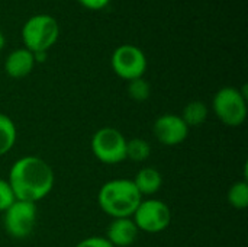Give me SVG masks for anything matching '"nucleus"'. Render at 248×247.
Returning <instances> with one entry per match:
<instances>
[{
    "label": "nucleus",
    "mask_w": 248,
    "mask_h": 247,
    "mask_svg": "<svg viewBox=\"0 0 248 247\" xmlns=\"http://www.w3.org/2000/svg\"><path fill=\"white\" fill-rule=\"evenodd\" d=\"M84 7L87 9H92V10H99V9H103L110 0H78Z\"/></svg>",
    "instance_id": "nucleus-20"
},
{
    "label": "nucleus",
    "mask_w": 248,
    "mask_h": 247,
    "mask_svg": "<svg viewBox=\"0 0 248 247\" xmlns=\"http://www.w3.org/2000/svg\"><path fill=\"white\" fill-rule=\"evenodd\" d=\"M33 64H35L33 52L26 48H19L7 55L4 61V70L10 77L22 79L32 71Z\"/></svg>",
    "instance_id": "nucleus-11"
},
{
    "label": "nucleus",
    "mask_w": 248,
    "mask_h": 247,
    "mask_svg": "<svg viewBox=\"0 0 248 247\" xmlns=\"http://www.w3.org/2000/svg\"><path fill=\"white\" fill-rule=\"evenodd\" d=\"M138 227L132 218H113L106 230V239L113 247H128L135 243L138 237Z\"/></svg>",
    "instance_id": "nucleus-10"
},
{
    "label": "nucleus",
    "mask_w": 248,
    "mask_h": 247,
    "mask_svg": "<svg viewBox=\"0 0 248 247\" xmlns=\"http://www.w3.org/2000/svg\"><path fill=\"white\" fill-rule=\"evenodd\" d=\"M132 220L140 231L157 234L170 226L171 211L169 205L160 199H142L135 210Z\"/></svg>",
    "instance_id": "nucleus-6"
},
{
    "label": "nucleus",
    "mask_w": 248,
    "mask_h": 247,
    "mask_svg": "<svg viewBox=\"0 0 248 247\" xmlns=\"http://www.w3.org/2000/svg\"><path fill=\"white\" fill-rule=\"evenodd\" d=\"M7 182L16 199L36 204L52 191L55 176L44 159L25 156L12 165Z\"/></svg>",
    "instance_id": "nucleus-1"
},
{
    "label": "nucleus",
    "mask_w": 248,
    "mask_h": 247,
    "mask_svg": "<svg viewBox=\"0 0 248 247\" xmlns=\"http://www.w3.org/2000/svg\"><path fill=\"white\" fill-rule=\"evenodd\" d=\"M16 138L17 131L15 122L7 115L0 114V157L7 154L13 148Z\"/></svg>",
    "instance_id": "nucleus-13"
},
{
    "label": "nucleus",
    "mask_w": 248,
    "mask_h": 247,
    "mask_svg": "<svg viewBox=\"0 0 248 247\" xmlns=\"http://www.w3.org/2000/svg\"><path fill=\"white\" fill-rule=\"evenodd\" d=\"M74 247H113L112 243L106 239V237H100V236H90L87 239H83L81 242H78Z\"/></svg>",
    "instance_id": "nucleus-19"
},
{
    "label": "nucleus",
    "mask_w": 248,
    "mask_h": 247,
    "mask_svg": "<svg viewBox=\"0 0 248 247\" xmlns=\"http://www.w3.org/2000/svg\"><path fill=\"white\" fill-rule=\"evenodd\" d=\"M151 154V146L142 138L126 140V159L141 163L145 162Z\"/></svg>",
    "instance_id": "nucleus-15"
},
{
    "label": "nucleus",
    "mask_w": 248,
    "mask_h": 247,
    "mask_svg": "<svg viewBox=\"0 0 248 247\" xmlns=\"http://www.w3.org/2000/svg\"><path fill=\"white\" fill-rule=\"evenodd\" d=\"M214 112L218 119L228 127H240L247 118L246 95L237 87H222L212 100Z\"/></svg>",
    "instance_id": "nucleus-3"
},
{
    "label": "nucleus",
    "mask_w": 248,
    "mask_h": 247,
    "mask_svg": "<svg viewBox=\"0 0 248 247\" xmlns=\"http://www.w3.org/2000/svg\"><path fill=\"white\" fill-rule=\"evenodd\" d=\"M92 153L105 165H118L126 160V138L113 127H103L92 137Z\"/></svg>",
    "instance_id": "nucleus-5"
},
{
    "label": "nucleus",
    "mask_w": 248,
    "mask_h": 247,
    "mask_svg": "<svg viewBox=\"0 0 248 247\" xmlns=\"http://www.w3.org/2000/svg\"><path fill=\"white\" fill-rule=\"evenodd\" d=\"M141 201L132 179H112L103 183L97 194L99 207L112 218H132Z\"/></svg>",
    "instance_id": "nucleus-2"
},
{
    "label": "nucleus",
    "mask_w": 248,
    "mask_h": 247,
    "mask_svg": "<svg viewBox=\"0 0 248 247\" xmlns=\"http://www.w3.org/2000/svg\"><path fill=\"white\" fill-rule=\"evenodd\" d=\"M4 42H6V39H4V35L0 32V51L3 49V47H4Z\"/></svg>",
    "instance_id": "nucleus-21"
},
{
    "label": "nucleus",
    "mask_w": 248,
    "mask_h": 247,
    "mask_svg": "<svg viewBox=\"0 0 248 247\" xmlns=\"http://www.w3.org/2000/svg\"><path fill=\"white\" fill-rule=\"evenodd\" d=\"M128 95L131 99L137 100V102H144L150 98L151 95V86L150 83L140 77V79H134L129 82L128 84Z\"/></svg>",
    "instance_id": "nucleus-17"
},
{
    "label": "nucleus",
    "mask_w": 248,
    "mask_h": 247,
    "mask_svg": "<svg viewBox=\"0 0 248 247\" xmlns=\"http://www.w3.org/2000/svg\"><path fill=\"white\" fill-rule=\"evenodd\" d=\"M60 33L57 20L49 15H36L28 19L22 29V38L26 49L41 52L51 48Z\"/></svg>",
    "instance_id": "nucleus-4"
},
{
    "label": "nucleus",
    "mask_w": 248,
    "mask_h": 247,
    "mask_svg": "<svg viewBox=\"0 0 248 247\" xmlns=\"http://www.w3.org/2000/svg\"><path fill=\"white\" fill-rule=\"evenodd\" d=\"M134 185L137 186L141 197L144 195H154L163 186V176L154 167H142L134 178Z\"/></svg>",
    "instance_id": "nucleus-12"
},
{
    "label": "nucleus",
    "mask_w": 248,
    "mask_h": 247,
    "mask_svg": "<svg viewBox=\"0 0 248 247\" xmlns=\"http://www.w3.org/2000/svg\"><path fill=\"white\" fill-rule=\"evenodd\" d=\"M228 202L235 210H244L248 205V183L246 181L235 182L228 191Z\"/></svg>",
    "instance_id": "nucleus-16"
},
{
    "label": "nucleus",
    "mask_w": 248,
    "mask_h": 247,
    "mask_svg": "<svg viewBox=\"0 0 248 247\" xmlns=\"http://www.w3.org/2000/svg\"><path fill=\"white\" fill-rule=\"evenodd\" d=\"M153 132L155 138L164 146H179L189 135V127L185 124L180 115L164 114L154 122Z\"/></svg>",
    "instance_id": "nucleus-9"
},
{
    "label": "nucleus",
    "mask_w": 248,
    "mask_h": 247,
    "mask_svg": "<svg viewBox=\"0 0 248 247\" xmlns=\"http://www.w3.org/2000/svg\"><path fill=\"white\" fill-rule=\"evenodd\" d=\"M15 201L16 198L9 182L0 178V213H4Z\"/></svg>",
    "instance_id": "nucleus-18"
},
{
    "label": "nucleus",
    "mask_w": 248,
    "mask_h": 247,
    "mask_svg": "<svg viewBox=\"0 0 248 247\" xmlns=\"http://www.w3.org/2000/svg\"><path fill=\"white\" fill-rule=\"evenodd\" d=\"M180 116L189 128L199 127L208 119V106L201 100H193L185 106Z\"/></svg>",
    "instance_id": "nucleus-14"
},
{
    "label": "nucleus",
    "mask_w": 248,
    "mask_h": 247,
    "mask_svg": "<svg viewBox=\"0 0 248 247\" xmlns=\"http://www.w3.org/2000/svg\"><path fill=\"white\" fill-rule=\"evenodd\" d=\"M112 67L119 77L131 82L144 76L147 70V58L142 49L135 45L125 44L113 51Z\"/></svg>",
    "instance_id": "nucleus-8"
},
{
    "label": "nucleus",
    "mask_w": 248,
    "mask_h": 247,
    "mask_svg": "<svg viewBox=\"0 0 248 247\" xmlns=\"http://www.w3.org/2000/svg\"><path fill=\"white\" fill-rule=\"evenodd\" d=\"M36 217V204L16 199L3 213V227L10 237L22 240L32 234Z\"/></svg>",
    "instance_id": "nucleus-7"
}]
</instances>
